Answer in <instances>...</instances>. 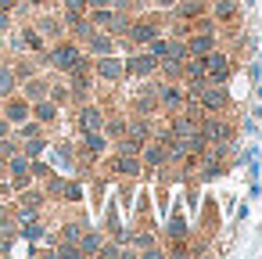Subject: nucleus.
I'll list each match as a JSON object with an SVG mask.
<instances>
[{
    "label": "nucleus",
    "instance_id": "28",
    "mask_svg": "<svg viewBox=\"0 0 262 259\" xmlns=\"http://www.w3.org/2000/svg\"><path fill=\"white\" fill-rule=\"evenodd\" d=\"M86 8H112V0H86Z\"/></svg>",
    "mask_w": 262,
    "mask_h": 259
},
{
    "label": "nucleus",
    "instance_id": "10",
    "mask_svg": "<svg viewBox=\"0 0 262 259\" xmlns=\"http://www.w3.org/2000/svg\"><path fill=\"white\" fill-rule=\"evenodd\" d=\"M79 126H83V133H94V130H101V126H104V115H101V108H83V112H79Z\"/></svg>",
    "mask_w": 262,
    "mask_h": 259
},
{
    "label": "nucleus",
    "instance_id": "24",
    "mask_svg": "<svg viewBox=\"0 0 262 259\" xmlns=\"http://www.w3.org/2000/svg\"><path fill=\"white\" fill-rule=\"evenodd\" d=\"M22 234H26L29 241H36V237H43V223H29V220H26V230H22Z\"/></svg>",
    "mask_w": 262,
    "mask_h": 259
},
{
    "label": "nucleus",
    "instance_id": "31",
    "mask_svg": "<svg viewBox=\"0 0 262 259\" xmlns=\"http://www.w3.org/2000/svg\"><path fill=\"white\" fill-rule=\"evenodd\" d=\"M4 191H8V187H4V180H0V194H4Z\"/></svg>",
    "mask_w": 262,
    "mask_h": 259
},
{
    "label": "nucleus",
    "instance_id": "16",
    "mask_svg": "<svg viewBox=\"0 0 262 259\" xmlns=\"http://www.w3.org/2000/svg\"><path fill=\"white\" fill-rule=\"evenodd\" d=\"M101 248H104V241H101L97 230H86V234L79 237V252H101Z\"/></svg>",
    "mask_w": 262,
    "mask_h": 259
},
{
    "label": "nucleus",
    "instance_id": "4",
    "mask_svg": "<svg viewBox=\"0 0 262 259\" xmlns=\"http://www.w3.org/2000/svg\"><path fill=\"white\" fill-rule=\"evenodd\" d=\"M208 51H215V36H212V29H201L198 36L187 40V54H190V58H205Z\"/></svg>",
    "mask_w": 262,
    "mask_h": 259
},
{
    "label": "nucleus",
    "instance_id": "3",
    "mask_svg": "<svg viewBox=\"0 0 262 259\" xmlns=\"http://www.w3.org/2000/svg\"><path fill=\"white\" fill-rule=\"evenodd\" d=\"M201 62H205V79H212V83H223V79L230 76V58H226L223 51H208Z\"/></svg>",
    "mask_w": 262,
    "mask_h": 259
},
{
    "label": "nucleus",
    "instance_id": "32",
    "mask_svg": "<svg viewBox=\"0 0 262 259\" xmlns=\"http://www.w3.org/2000/svg\"><path fill=\"white\" fill-rule=\"evenodd\" d=\"M33 4H43V0H33Z\"/></svg>",
    "mask_w": 262,
    "mask_h": 259
},
{
    "label": "nucleus",
    "instance_id": "15",
    "mask_svg": "<svg viewBox=\"0 0 262 259\" xmlns=\"http://www.w3.org/2000/svg\"><path fill=\"white\" fill-rule=\"evenodd\" d=\"M33 115H36L40 123H51V119L58 115V105H54V101H43V97H40V101H36V108H33Z\"/></svg>",
    "mask_w": 262,
    "mask_h": 259
},
{
    "label": "nucleus",
    "instance_id": "30",
    "mask_svg": "<svg viewBox=\"0 0 262 259\" xmlns=\"http://www.w3.org/2000/svg\"><path fill=\"white\" fill-rule=\"evenodd\" d=\"M4 162H8V158H4V155H0V169H4Z\"/></svg>",
    "mask_w": 262,
    "mask_h": 259
},
{
    "label": "nucleus",
    "instance_id": "13",
    "mask_svg": "<svg viewBox=\"0 0 262 259\" xmlns=\"http://www.w3.org/2000/svg\"><path fill=\"white\" fill-rule=\"evenodd\" d=\"M172 133H176V137H183V141H187V137H194V133H198V123H194V119H190V115H180V119H176V123H172Z\"/></svg>",
    "mask_w": 262,
    "mask_h": 259
},
{
    "label": "nucleus",
    "instance_id": "23",
    "mask_svg": "<svg viewBox=\"0 0 262 259\" xmlns=\"http://www.w3.org/2000/svg\"><path fill=\"white\" fill-rule=\"evenodd\" d=\"M40 151H43V141H36V137H29V141H26V151H22V155H29V158H36Z\"/></svg>",
    "mask_w": 262,
    "mask_h": 259
},
{
    "label": "nucleus",
    "instance_id": "29",
    "mask_svg": "<svg viewBox=\"0 0 262 259\" xmlns=\"http://www.w3.org/2000/svg\"><path fill=\"white\" fill-rule=\"evenodd\" d=\"M155 4H162V8H172V4H176V0H155Z\"/></svg>",
    "mask_w": 262,
    "mask_h": 259
},
{
    "label": "nucleus",
    "instance_id": "22",
    "mask_svg": "<svg viewBox=\"0 0 262 259\" xmlns=\"http://www.w3.org/2000/svg\"><path fill=\"white\" fill-rule=\"evenodd\" d=\"M147 51H151V54H155V58H158V62H162V58H165V54H169V40H158V36H155V40H151V44H147Z\"/></svg>",
    "mask_w": 262,
    "mask_h": 259
},
{
    "label": "nucleus",
    "instance_id": "8",
    "mask_svg": "<svg viewBox=\"0 0 262 259\" xmlns=\"http://www.w3.org/2000/svg\"><path fill=\"white\" fill-rule=\"evenodd\" d=\"M155 97H158L165 108H180V105H183V90H180V87H172V83H162V87L155 90Z\"/></svg>",
    "mask_w": 262,
    "mask_h": 259
},
{
    "label": "nucleus",
    "instance_id": "26",
    "mask_svg": "<svg viewBox=\"0 0 262 259\" xmlns=\"http://www.w3.org/2000/svg\"><path fill=\"white\" fill-rule=\"evenodd\" d=\"M61 191H65V198H69V202H79V194H83V191H79V184H61Z\"/></svg>",
    "mask_w": 262,
    "mask_h": 259
},
{
    "label": "nucleus",
    "instance_id": "21",
    "mask_svg": "<svg viewBox=\"0 0 262 259\" xmlns=\"http://www.w3.org/2000/svg\"><path fill=\"white\" fill-rule=\"evenodd\" d=\"M104 144H108V141L101 137V130L86 133V151H90V155H101V151H104Z\"/></svg>",
    "mask_w": 262,
    "mask_h": 259
},
{
    "label": "nucleus",
    "instance_id": "9",
    "mask_svg": "<svg viewBox=\"0 0 262 259\" xmlns=\"http://www.w3.org/2000/svg\"><path fill=\"white\" fill-rule=\"evenodd\" d=\"M29 112H33V108H29V101H8V105H4V119H8V123H15V126H18V123H26V119H29Z\"/></svg>",
    "mask_w": 262,
    "mask_h": 259
},
{
    "label": "nucleus",
    "instance_id": "14",
    "mask_svg": "<svg viewBox=\"0 0 262 259\" xmlns=\"http://www.w3.org/2000/svg\"><path fill=\"white\" fill-rule=\"evenodd\" d=\"M115 173H122V176H137V173H140V162H137L133 155H119V158H115Z\"/></svg>",
    "mask_w": 262,
    "mask_h": 259
},
{
    "label": "nucleus",
    "instance_id": "2",
    "mask_svg": "<svg viewBox=\"0 0 262 259\" xmlns=\"http://www.w3.org/2000/svg\"><path fill=\"white\" fill-rule=\"evenodd\" d=\"M47 62H51L54 69H61V72H72V69L83 62V54H79V47H72V44H58V47L47 54Z\"/></svg>",
    "mask_w": 262,
    "mask_h": 259
},
{
    "label": "nucleus",
    "instance_id": "11",
    "mask_svg": "<svg viewBox=\"0 0 262 259\" xmlns=\"http://www.w3.org/2000/svg\"><path fill=\"white\" fill-rule=\"evenodd\" d=\"M18 87V72L11 65H0V97H11Z\"/></svg>",
    "mask_w": 262,
    "mask_h": 259
},
{
    "label": "nucleus",
    "instance_id": "17",
    "mask_svg": "<svg viewBox=\"0 0 262 259\" xmlns=\"http://www.w3.org/2000/svg\"><path fill=\"white\" fill-rule=\"evenodd\" d=\"M47 97V83L43 79H26V101H40Z\"/></svg>",
    "mask_w": 262,
    "mask_h": 259
},
{
    "label": "nucleus",
    "instance_id": "25",
    "mask_svg": "<svg viewBox=\"0 0 262 259\" xmlns=\"http://www.w3.org/2000/svg\"><path fill=\"white\" fill-rule=\"evenodd\" d=\"M65 11L69 15H83L86 11V0H65Z\"/></svg>",
    "mask_w": 262,
    "mask_h": 259
},
{
    "label": "nucleus",
    "instance_id": "1",
    "mask_svg": "<svg viewBox=\"0 0 262 259\" xmlns=\"http://www.w3.org/2000/svg\"><path fill=\"white\" fill-rule=\"evenodd\" d=\"M194 97H198V101H201V108H208V112H223V108H226V101H230V94H226L219 83H212V79H208V83H201V87L194 90Z\"/></svg>",
    "mask_w": 262,
    "mask_h": 259
},
{
    "label": "nucleus",
    "instance_id": "19",
    "mask_svg": "<svg viewBox=\"0 0 262 259\" xmlns=\"http://www.w3.org/2000/svg\"><path fill=\"white\" fill-rule=\"evenodd\" d=\"M165 158H169V151H165V148H158V144H151V148L144 151V162H147V166H162Z\"/></svg>",
    "mask_w": 262,
    "mask_h": 259
},
{
    "label": "nucleus",
    "instance_id": "18",
    "mask_svg": "<svg viewBox=\"0 0 262 259\" xmlns=\"http://www.w3.org/2000/svg\"><path fill=\"white\" fill-rule=\"evenodd\" d=\"M201 11H205V0H187V4H180V8H176V15H180V18H198Z\"/></svg>",
    "mask_w": 262,
    "mask_h": 259
},
{
    "label": "nucleus",
    "instance_id": "12",
    "mask_svg": "<svg viewBox=\"0 0 262 259\" xmlns=\"http://www.w3.org/2000/svg\"><path fill=\"white\" fill-rule=\"evenodd\" d=\"M86 44H90L94 54H112V36H104V33H90Z\"/></svg>",
    "mask_w": 262,
    "mask_h": 259
},
{
    "label": "nucleus",
    "instance_id": "27",
    "mask_svg": "<svg viewBox=\"0 0 262 259\" xmlns=\"http://www.w3.org/2000/svg\"><path fill=\"white\" fill-rule=\"evenodd\" d=\"M8 26H11V18H8V11H4V8H0V36L8 33Z\"/></svg>",
    "mask_w": 262,
    "mask_h": 259
},
{
    "label": "nucleus",
    "instance_id": "7",
    "mask_svg": "<svg viewBox=\"0 0 262 259\" xmlns=\"http://www.w3.org/2000/svg\"><path fill=\"white\" fill-rule=\"evenodd\" d=\"M155 36H158V26L155 22H133L129 26V40L133 44H151Z\"/></svg>",
    "mask_w": 262,
    "mask_h": 259
},
{
    "label": "nucleus",
    "instance_id": "6",
    "mask_svg": "<svg viewBox=\"0 0 262 259\" xmlns=\"http://www.w3.org/2000/svg\"><path fill=\"white\" fill-rule=\"evenodd\" d=\"M158 69V58L147 51V54H137V58H129L126 62V72H133V76H147V72H155Z\"/></svg>",
    "mask_w": 262,
    "mask_h": 259
},
{
    "label": "nucleus",
    "instance_id": "20",
    "mask_svg": "<svg viewBox=\"0 0 262 259\" xmlns=\"http://www.w3.org/2000/svg\"><path fill=\"white\" fill-rule=\"evenodd\" d=\"M233 15H237V4H233V0H215V18L230 22Z\"/></svg>",
    "mask_w": 262,
    "mask_h": 259
},
{
    "label": "nucleus",
    "instance_id": "5",
    "mask_svg": "<svg viewBox=\"0 0 262 259\" xmlns=\"http://www.w3.org/2000/svg\"><path fill=\"white\" fill-rule=\"evenodd\" d=\"M97 76H101V79H122V76H126V62H119V58H112V54H101Z\"/></svg>",
    "mask_w": 262,
    "mask_h": 259
}]
</instances>
